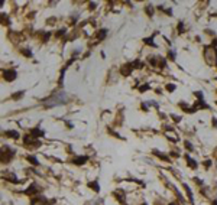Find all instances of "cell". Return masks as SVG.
I'll return each instance as SVG.
<instances>
[{
  "label": "cell",
  "mask_w": 217,
  "mask_h": 205,
  "mask_svg": "<svg viewBox=\"0 0 217 205\" xmlns=\"http://www.w3.org/2000/svg\"><path fill=\"white\" fill-rule=\"evenodd\" d=\"M42 103L45 104L46 108H51V107H57V106H62L67 103V94L64 91H59V92H55L54 95H51L49 98L42 100Z\"/></svg>",
  "instance_id": "1"
},
{
  "label": "cell",
  "mask_w": 217,
  "mask_h": 205,
  "mask_svg": "<svg viewBox=\"0 0 217 205\" xmlns=\"http://www.w3.org/2000/svg\"><path fill=\"white\" fill-rule=\"evenodd\" d=\"M23 95H25V91H19V92H15L10 98H12V100H19V98H22Z\"/></svg>",
  "instance_id": "16"
},
{
  "label": "cell",
  "mask_w": 217,
  "mask_h": 205,
  "mask_svg": "<svg viewBox=\"0 0 217 205\" xmlns=\"http://www.w3.org/2000/svg\"><path fill=\"white\" fill-rule=\"evenodd\" d=\"M153 10H155V7H152L150 4H148V6L145 7V12L148 13V16H149V17H152V16H153Z\"/></svg>",
  "instance_id": "17"
},
{
  "label": "cell",
  "mask_w": 217,
  "mask_h": 205,
  "mask_svg": "<svg viewBox=\"0 0 217 205\" xmlns=\"http://www.w3.org/2000/svg\"><path fill=\"white\" fill-rule=\"evenodd\" d=\"M107 32H108L107 29H100V31L97 32V39H99V41H103V39L107 36Z\"/></svg>",
  "instance_id": "14"
},
{
  "label": "cell",
  "mask_w": 217,
  "mask_h": 205,
  "mask_svg": "<svg viewBox=\"0 0 217 205\" xmlns=\"http://www.w3.org/2000/svg\"><path fill=\"white\" fill-rule=\"evenodd\" d=\"M153 36H155V35H152V36H149V38H145V39H143V42H145L146 45H149V46H153V48H155V46H156V43H153Z\"/></svg>",
  "instance_id": "15"
},
{
  "label": "cell",
  "mask_w": 217,
  "mask_h": 205,
  "mask_svg": "<svg viewBox=\"0 0 217 205\" xmlns=\"http://www.w3.org/2000/svg\"><path fill=\"white\" fill-rule=\"evenodd\" d=\"M178 31H180L181 33L184 32V23H183V22H180V23H178Z\"/></svg>",
  "instance_id": "25"
},
{
  "label": "cell",
  "mask_w": 217,
  "mask_h": 205,
  "mask_svg": "<svg viewBox=\"0 0 217 205\" xmlns=\"http://www.w3.org/2000/svg\"><path fill=\"white\" fill-rule=\"evenodd\" d=\"M43 134H45V131L42 130L39 126H36V127H34V129H31V130H29V136H31V137H34V139L42 137Z\"/></svg>",
  "instance_id": "4"
},
{
  "label": "cell",
  "mask_w": 217,
  "mask_h": 205,
  "mask_svg": "<svg viewBox=\"0 0 217 205\" xmlns=\"http://www.w3.org/2000/svg\"><path fill=\"white\" fill-rule=\"evenodd\" d=\"M213 205H217V199H214V201H213Z\"/></svg>",
  "instance_id": "30"
},
{
  "label": "cell",
  "mask_w": 217,
  "mask_h": 205,
  "mask_svg": "<svg viewBox=\"0 0 217 205\" xmlns=\"http://www.w3.org/2000/svg\"><path fill=\"white\" fill-rule=\"evenodd\" d=\"M211 123H213V127H217V119H214V117H213Z\"/></svg>",
  "instance_id": "28"
},
{
  "label": "cell",
  "mask_w": 217,
  "mask_h": 205,
  "mask_svg": "<svg viewBox=\"0 0 217 205\" xmlns=\"http://www.w3.org/2000/svg\"><path fill=\"white\" fill-rule=\"evenodd\" d=\"M185 160H187V165H188L191 169H197V168H198V163H197L190 155H185Z\"/></svg>",
  "instance_id": "10"
},
{
  "label": "cell",
  "mask_w": 217,
  "mask_h": 205,
  "mask_svg": "<svg viewBox=\"0 0 217 205\" xmlns=\"http://www.w3.org/2000/svg\"><path fill=\"white\" fill-rule=\"evenodd\" d=\"M171 117H172V119H174V120H175L177 123H178V122H180V120H181V117H178V116H175V114H171Z\"/></svg>",
  "instance_id": "26"
},
{
  "label": "cell",
  "mask_w": 217,
  "mask_h": 205,
  "mask_svg": "<svg viewBox=\"0 0 217 205\" xmlns=\"http://www.w3.org/2000/svg\"><path fill=\"white\" fill-rule=\"evenodd\" d=\"M87 160H88V156H75L71 162L74 165H77V166H81V165H84Z\"/></svg>",
  "instance_id": "7"
},
{
  "label": "cell",
  "mask_w": 217,
  "mask_h": 205,
  "mask_svg": "<svg viewBox=\"0 0 217 205\" xmlns=\"http://www.w3.org/2000/svg\"><path fill=\"white\" fill-rule=\"evenodd\" d=\"M148 90H149V84H145V85H142V87L139 88V91H141V92H143V91H148Z\"/></svg>",
  "instance_id": "24"
},
{
  "label": "cell",
  "mask_w": 217,
  "mask_h": 205,
  "mask_svg": "<svg viewBox=\"0 0 217 205\" xmlns=\"http://www.w3.org/2000/svg\"><path fill=\"white\" fill-rule=\"evenodd\" d=\"M15 155H16L15 149H12L7 145H3V148H1V163H6V165L10 163L13 160Z\"/></svg>",
  "instance_id": "2"
},
{
  "label": "cell",
  "mask_w": 217,
  "mask_h": 205,
  "mask_svg": "<svg viewBox=\"0 0 217 205\" xmlns=\"http://www.w3.org/2000/svg\"><path fill=\"white\" fill-rule=\"evenodd\" d=\"M6 178H7L9 182H12V183H17V182H19V180H17V178L15 176V175H13V173H10V175H7Z\"/></svg>",
  "instance_id": "18"
},
{
  "label": "cell",
  "mask_w": 217,
  "mask_h": 205,
  "mask_svg": "<svg viewBox=\"0 0 217 205\" xmlns=\"http://www.w3.org/2000/svg\"><path fill=\"white\" fill-rule=\"evenodd\" d=\"M16 77H17V72L15 69H4V71H3V80H6L7 82L15 81Z\"/></svg>",
  "instance_id": "3"
},
{
  "label": "cell",
  "mask_w": 217,
  "mask_h": 205,
  "mask_svg": "<svg viewBox=\"0 0 217 205\" xmlns=\"http://www.w3.org/2000/svg\"><path fill=\"white\" fill-rule=\"evenodd\" d=\"M167 91L174 92V91H175V85H174V84H167Z\"/></svg>",
  "instance_id": "22"
},
{
  "label": "cell",
  "mask_w": 217,
  "mask_h": 205,
  "mask_svg": "<svg viewBox=\"0 0 217 205\" xmlns=\"http://www.w3.org/2000/svg\"><path fill=\"white\" fill-rule=\"evenodd\" d=\"M88 6H90V9H91V10H94V9H96V3H93V1H91Z\"/></svg>",
  "instance_id": "29"
},
{
  "label": "cell",
  "mask_w": 217,
  "mask_h": 205,
  "mask_svg": "<svg viewBox=\"0 0 217 205\" xmlns=\"http://www.w3.org/2000/svg\"><path fill=\"white\" fill-rule=\"evenodd\" d=\"M168 58H169L171 61H175V51H169V52H168Z\"/></svg>",
  "instance_id": "21"
},
{
  "label": "cell",
  "mask_w": 217,
  "mask_h": 205,
  "mask_svg": "<svg viewBox=\"0 0 217 205\" xmlns=\"http://www.w3.org/2000/svg\"><path fill=\"white\" fill-rule=\"evenodd\" d=\"M26 160H28L29 163H32L34 166H39V165H41V162H39V160L36 159V156H34V155H28L26 156Z\"/></svg>",
  "instance_id": "11"
},
{
  "label": "cell",
  "mask_w": 217,
  "mask_h": 205,
  "mask_svg": "<svg viewBox=\"0 0 217 205\" xmlns=\"http://www.w3.org/2000/svg\"><path fill=\"white\" fill-rule=\"evenodd\" d=\"M184 145H185V148H187V150H191V152H194V148H192V145L188 142V140H185L184 142Z\"/></svg>",
  "instance_id": "19"
},
{
  "label": "cell",
  "mask_w": 217,
  "mask_h": 205,
  "mask_svg": "<svg viewBox=\"0 0 217 205\" xmlns=\"http://www.w3.org/2000/svg\"><path fill=\"white\" fill-rule=\"evenodd\" d=\"M183 186H184V189H185V192H187V197H188V199H190V202H191V204H194V195H192L190 186H188L187 183H183Z\"/></svg>",
  "instance_id": "12"
},
{
  "label": "cell",
  "mask_w": 217,
  "mask_h": 205,
  "mask_svg": "<svg viewBox=\"0 0 217 205\" xmlns=\"http://www.w3.org/2000/svg\"><path fill=\"white\" fill-rule=\"evenodd\" d=\"M204 166H206V168H210V166H211V160H206V162H204Z\"/></svg>",
  "instance_id": "27"
},
{
  "label": "cell",
  "mask_w": 217,
  "mask_h": 205,
  "mask_svg": "<svg viewBox=\"0 0 217 205\" xmlns=\"http://www.w3.org/2000/svg\"><path fill=\"white\" fill-rule=\"evenodd\" d=\"M22 54H23L25 57L32 58V51H31V49H22Z\"/></svg>",
  "instance_id": "20"
},
{
  "label": "cell",
  "mask_w": 217,
  "mask_h": 205,
  "mask_svg": "<svg viewBox=\"0 0 217 205\" xmlns=\"http://www.w3.org/2000/svg\"><path fill=\"white\" fill-rule=\"evenodd\" d=\"M152 153L155 156H158L161 160H165V162H169V157H168L167 155H164V153H161V152H158V150H152Z\"/></svg>",
  "instance_id": "13"
},
{
  "label": "cell",
  "mask_w": 217,
  "mask_h": 205,
  "mask_svg": "<svg viewBox=\"0 0 217 205\" xmlns=\"http://www.w3.org/2000/svg\"><path fill=\"white\" fill-rule=\"evenodd\" d=\"M3 134L6 137H12V139H19L20 137V133L16 130H6V131H3Z\"/></svg>",
  "instance_id": "9"
},
{
  "label": "cell",
  "mask_w": 217,
  "mask_h": 205,
  "mask_svg": "<svg viewBox=\"0 0 217 205\" xmlns=\"http://www.w3.org/2000/svg\"><path fill=\"white\" fill-rule=\"evenodd\" d=\"M87 188L93 189L96 194H99V192H100V185H99V180H93V182H88V183H87Z\"/></svg>",
  "instance_id": "8"
},
{
  "label": "cell",
  "mask_w": 217,
  "mask_h": 205,
  "mask_svg": "<svg viewBox=\"0 0 217 205\" xmlns=\"http://www.w3.org/2000/svg\"><path fill=\"white\" fill-rule=\"evenodd\" d=\"M65 32H67L65 29H58V32L55 33V36H57V38H61L62 35H65Z\"/></svg>",
  "instance_id": "23"
},
{
  "label": "cell",
  "mask_w": 217,
  "mask_h": 205,
  "mask_svg": "<svg viewBox=\"0 0 217 205\" xmlns=\"http://www.w3.org/2000/svg\"><path fill=\"white\" fill-rule=\"evenodd\" d=\"M168 205H177V204L175 202H171V204H168Z\"/></svg>",
  "instance_id": "31"
},
{
  "label": "cell",
  "mask_w": 217,
  "mask_h": 205,
  "mask_svg": "<svg viewBox=\"0 0 217 205\" xmlns=\"http://www.w3.org/2000/svg\"><path fill=\"white\" fill-rule=\"evenodd\" d=\"M132 69H133L132 64H125V65H122V68H120V72H122L123 77H129L130 72H132Z\"/></svg>",
  "instance_id": "6"
},
{
  "label": "cell",
  "mask_w": 217,
  "mask_h": 205,
  "mask_svg": "<svg viewBox=\"0 0 217 205\" xmlns=\"http://www.w3.org/2000/svg\"><path fill=\"white\" fill-rule=\"evenodd\" d=\"M216 65H217V59H216Z\"/></svg>",
  "instance_id": "32"
},
{
  "label": "cell",
  "mask_w": 217,
  "mask_h": 205,
  "mask_svg": "<svg viewBox=\"0 0 217 205\" xmlns=\"http://www.w3.org/2000/svg\"><path fill=\"white\" fill-rule=\"evenodd\" d=\"M41 192V189L38 188V185L36 183H32L31 186H28V189L25 191V194L26 195H31V197H34V195H38Z\"/></svg>",
  "instance_id": "5"
}]
</instances>
